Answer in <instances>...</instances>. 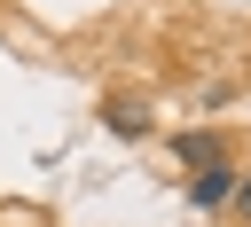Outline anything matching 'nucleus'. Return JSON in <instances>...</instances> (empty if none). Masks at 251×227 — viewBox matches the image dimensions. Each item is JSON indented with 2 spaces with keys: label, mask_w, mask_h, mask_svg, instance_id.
<instances>
[{
  "label": "nucleus",
  "mask_w": 251,
  "mask_h": 227,
  "mask_svg": "<svg viewBox=\"0 0 251 227\" xmlns=\"http://www.w3.org/2000/svg\"><path fill=\"white\" fill-rule=\"evenodd\" d=\"M173 157H180L188 172H212V164H227V141H220V133H180Z\"/></svg>",
  "instance_id": "obj_1"
},
{
  "label": "nucleus",
  "mask_w": 251,
  "mask_h": 227,
  "mask_svg": "<svg viewBox=\"0 0 251 227\" xmlns=\"http://www.w3.org/2000/svg\"><path fill=\"white\" fill-rule=\"evenodd\" d=\"M188 204H196V211H212V204H235V164H212V172H196V180H188Z\"/></svg>",
  "instance_id": "obj_2"
},
{
  "label": "nucleus",
  "mask_w": 251,
  "mask_h": 227,
  "mask_svg": "<svg viewBox=\"0 0 251 227\" xmlns=\"http://www.w3.org/2000/svg\"><path fill=\"white\" fill-rule=\"evenodd\" d=\"M102 125L133 141V133H149V110H141V102H102Z\"/></svg>",
  "instance_id": "obj_3"
},
{
  "label": "nucleus",
  "mask_w": 251,
  "mask_h": 227,
  "mask_svg": "<svg viewBox=\"0 0 251 227\" xmlns=\"http://www.w3.org/2000/svg\"><path fill=\"white\" fill-rule=\"evenodd\" d=\"M235 211L251 219V172H235Z\"/></svg>",
  "instance_id": "obj_4"
}]
</instances>
